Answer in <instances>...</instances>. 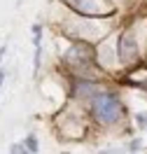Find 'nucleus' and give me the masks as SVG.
<instances>
[{"label":"nucleus","mask_w":147,"mask_h":154,"mask_svg":"<svg viewBox=\"0 0 147 154\" xmlns=\"http://www.w3.org/2000/svg\"><path fill=\"white\" fill-rule=\"evenodd\" d=\"M91 100H93L91 103V115L103 126L119 122L121 115H124V105H121L117 94H96Z\"/></svg>","instance_id":"obj_1"},{"label":"nucleus","mask_w":147,"mask_h":154,"mask_svg":"<svg viewBox=\"0 0 147 154\" xmlns=\"http://www.w3.org/2000/svg\"><path fill=\"white\" fill-rule=\"evenodd\" d=\"M2 79H5V72H2V70H0V84H2Z\"/></svg>","instance_id":"obj_9"},{"label":"nucleus","mask_w":147,"mask_h":154,"mask_svg":"<svg viewBox=\"0 0 147 154\" xmlns=\"http://www.w3.org/2000/svg\"><path fill=\"white\" fill-rule=\"evenodd\" d=\"M63 2L84 17H110L112 14V7H108V2L103 0H63Z\"/></svg>","instance_id":"obj_3"},{"label":"nucleus","mask_w":147,"mask_h":154,"mask_svg":"<svg viewBox=\"0 0 147 154\" xmlns=\"http://www.w3.org/2000/svg\"><path fill=\"white\" fill-rule=\"evenodd\" d=\"M66 63H68L75 72H79V75H84V72L93 75V58H91V51L84 49L82 45L70 47V51L66 54Z\"/></svg>","instance_id":"obj_2"},{"label":"nucleus","mask_w":147,"mask_h":154,"mask_svg":"<svg viewBox=\"0 0 147 154\" xmlns=\"http://www.w3.org/2000/svg\"><path fill=\"white\" fill-rule=\"evenodd\" d=\"M119 61L124 63V66H131L133 61L138 58V45H136V38L131 35V33H121V38H119Z\"/></svg>","instance_id":"obj_4"},{"label":"nucleus","mask_w":147,"mask_h":154,"mask_svg":"<svg viewBox=\"0 0 147 154\" xmlns=\"http://www.w3.org/2000/svg\"><path fill=\"white\" fill-rule=\"evenodd\" d=\"M38 138H35V135H28V138H26V149H28V152H38Z\"/></svg>","instance_id":"obj_6"},{"label":"nucleus","mask_w":147,"mask_h":154,"mask_svg":"<svg viewBox=\"0 0 147 154\" xmlns=\"http://www.w3.org/2000/svg\"><path fill=\"white\" fill-rule=\"evenodd\" d=\"M136 119H138V126H140V128H147V112H140Z\"/></svg>","instance_id":"obj_7"},{"label":"nucleus","mask_w":147,"mask_h":154,"mask_svg":"<svg viewBox=\"0 0 147 154\" xmlns=\"http://www.w3.org/2000/svg\"><path fill=\"white\" fill-rule=\"evenodd\" d=\"M2 54H5V47H0V61H2Z\"/></svg>","instance_id":"obj_10"},{"label":"nucleus","mask_w":147,"mask_h":154,"mask_svg":"<svg viewBox=\"0 0 147 154\" xmlns=\"http://www.w3.org/2000/svg\"><path fill=\"white\" fill-rule=\"evenodd\" d=\"M96 94H98V87L93 82H84V79H82V82H75V96L77 98H87V96L93 98Z\"/></svg>","instance_id":"obj_5"},{"label":"nucleus","mask_w":147,"mask_h":154,"mask_svg":"<svg viewBox=\"0 0 147 154\" xmlns=\"http://www.w3.org/2000/svg\"><path fill=\"white\" fill-rule=\"evenodd\" d=\"M23 149H26V145H21V143H14L10 147V152H23Z\"/></svg>","instance_id":"obj_8"}]
</instances>
